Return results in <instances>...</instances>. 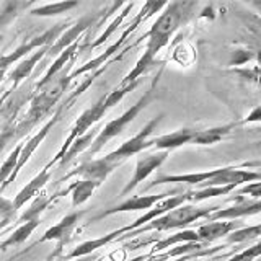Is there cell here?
<instances>
[{
    "mask_svg": "<svg viewBox=\"0 0 261 261\" xmlns=\"http://www.w3.org/2000/svg\"><path fill=\"white\" fill-rule=\"evenodd\" d=\"M198 133V129H191V127H181L175 130V133H170L165 136L155 137L153 139V147L159 150H175L178 147L186 145V144H193V139Z\"/></svg>",
    "mask_w": 261,
    "mask_h": 261,
    "instance_id": "ffe728a7",
    "label": "cell"
},
{
    "mask_svg": "<svg viewBox=\"0 0 261 261\" xmlns=\"http://www.w3.org/2000/svg\"><path fill=\"white\" fill-rule=\"evenodd\" d=\"M85 216V211H73L70 214H67L65 217L61 219V222H57L54 227L47 228L44 232V235L41 237V239L35 243V245H39V243H44V242H53L56 240L57 242V247L54 250V253L51 256H49V261L54 259L57 255H61V251L64 248V245L70 240V235L72 232L75 230L77 224L80 222V219Z\"/></svg>",
    "mask_w": 261,
    "mask_h": 261,
    "instance_id": "9c48e42d",
    "label": "cell"
},
{
    "mask_svg": "<svg viewBox=\"0 0 261 261\" xmlns=\"http://www.w3.org/2000/svg\"><path fill=\"white\" fill-rule=\"evenodd\" d=\"M162 118H163V114H159V116L152 118L134 137L127 139V141L124 144H121L116 150H113V152H110L108 155H106V159H110L111 162L121 165L124 160H127L130 157H134V155L153 147V139H149V137L153 134V130L157 129V126L160 124Z\"/></svg>",
    "mask_w": 261,
    "mask_h": 261,
    "instance_id": "ba28073f",
    "label": "cell"
},
{
    "mask_svg": "<svg viewBox=\"0 0 261 261\" xmlns=\"http://www.w3.org/2000/svg\"><path fill=\"white\" fill-rule=\"evenodd\" d=\"M69 24L70 21H61V23H57L54 24L53 28H49L46 30L44 33H41V35L35 36V38H31L28 39L27 43H23L20 44L18 47L15 49L13 53H5L2 56V62H0V65H2V75H5V72L7 69L10 67L12 64L15 62H18L21 57H24L28 53L31 51H35V49H41V47H46V46H53V43H56L57 39H59L65 31H67L69 28Z\"/></svg>",
    "mask_w": 261,
    "mask_h": 261,
    "instance_id": "52a82bcc",
    "label": "cell"
},
{
    "mask_svg": "<svg viewBox=\"0 0 261 261\" xmlns=\"http://www.w3.org/2000/svg\"><path fill=\"white\" fill-rule=\"evenodd\" d=\"M61 196H65V190L64 191H59V193H56V194H53V196H49V194H39V196H36L35 199L31 201V204L27 207V211L23 212V214L18 217V220H16L15 224H18V225H21V224H27V222H31V220H38L39 219V216L43 214V212L51 206V204L56 201V199H59Z\"/></svg>",
    "mask_w": 261,
    "mask_h": 261,
    "instance_id": "603a6c76",
    "label": "cell"
},
{
    "mask_svg": "<svg viewBox=\"0 0 261 261\" xmlns=\"http://www.w3.org/2000/svg\"><path fill=\"white\" fill-rule=\"evenodd\" d=\"M251 59H256V54H253L251 51H247V49H237V51L232 53L228 65H243V64L250 62Z\"/></svg>",
    "mask_w": 261,
    "mask_h": 261,
    "instance_id": "d590c367",
    "label": "cell"
},
{
    "mask_svg": "<svg viewBox=\"0 0 261 261\" xmlns=\"http://www.w3.org/2000/svg\"><path fill=\"white\" fill-rule=\"evenodd\" d=\"M49 47H51V46H46V47L38 49L36 53H33L31 56L27 57V59H23V61L10 72V79H12V90H10V92H13V90L18 88V85L21 84V82L31 75V72L35 70L36 64H38L41 59H43V57L47 56Z\"/></svg>",
    "mask_w": 261,
    "mask_h": 261,
    "instance_id": "44dd1931",
    "label": "cell"
},
{
    "mask_svg": "<svg viewBox=\"0 0 261 261\" xmlns=\"http://www.w3.org/2000/svg\"><path fill=\"white\" fill-rule=\"evenodd\" d=\"M261 237V224L258 225H251V227H242L239 230L232 232L227 237V245H233V243H243L248 240H255Z\"/></svg>",
    "mask_w": 261,
    "mask_h": 261,
    "instance_id": "4dcf8cb0",
    "label": "cell"
},
{
    "mask_svg": "<svg viewBox=\"0 0 261 261\" xmlns=\"http://www.w3.org/2000/svg\"><path fill=\"white\" fill-rule=\"evenodd\" d=\"M162 75V70L159 72V75L153 79V82L150 84L149 90H145L144 95L139 98V100L134 103V105H130V108H127L124 113L121 114L119 118L116 119H111L108 124H106L101 130H100V134H98V137L95 139V142L92 144V147L88 149L87 152V157H93L95 153L100 152L103 147L108 144L111 139H114L116 136L122 134V130H124L127 127V124H130L136 118H137V114L141 113L147 105L150 103V100L153 98V93H155V88H157V84H159V79Z\"/></svg>",
    "mask_w": 261,
    "mask_h": 261,
    "instance_id": "5b68a950",
    "label": "cell"
},
{
    "mask_svg": "<svg viewBox=\"0 0 261 261\" xmlns=\"http://www.w3.org/2000/svg\"><path fill=\"white\" fill-rule=\"evenodd\" d=\"M237 188V185L228 186H211V188H201L199 191H190V202H201L204 199L216 198V196H227Z\"/></svg>",
    "mask_w": 261,
    "mask_h": 261,
    "instance_id": "f546056e",
    "label": "cell"
},
{
    "mask_svg": "<svg viewBox=\"0 0 261 261\" xmlns=\"http://www.w3.org/2000/svg\"><path fill=\"white\" fill-rule=\"evenodd\" d=\"M168 155H170L168 150H159V152H153V153H147V155H144V157H139V160L136 163L134 175L129 179V183L124 186V190L121 191V196H126L130 191H134L139 186V183L145 181V179L149 178L155 170L162 167V163L168 159Z\"/></svg>",
    "mask_w": 261,
    "mask_h": 261,
    "instance_id": "8fae6325",
    "label": "cell"
},
{
    "mask_svg": "<svg viewBox=\"0 0 261 261\" xmlns=\"http://www.w3.org/2000/svg\"><path fill=\"white\" fill-rule=\"evenodd\" d=\"M235 122H230V124H224V126H216V127H209V129H201L196 133L193 144L196 145H214L217 142L222 141L224 137H227L230 134V130L235 127Z\"/></svg>",
    "mask_w": 261,
    "mask_h": 261,
    "instance_id": "cb8c5ba5",
    "label": "cell"
},
{
    "mask_svg": "<svg viewBox=\"0 0 261 261\" xmlns=\"http://www.w3.org/2000/svg\"><path fill=\"white\" fill-rule=\"evenodd\" d=\"M239 196H250L253 199H261V181H253V183H248L245 185L243 188H240Z\"/></svg>",
    "mask_w": 261,
    "mask_h": 261,
    "instance_id": "8d00e7d4",
    "label": "cell"
},
{
    "mask_svg": "<svg viewBox=\"0 0 261 261\" xmlns=\"http://www.w3.org/2000/svg\"><path fill=\"white\" fill-rule=\"evenodd\" d=\"M65 105H61L59 108L56 110V113L53 114V118L49 119L46 124L41 127L38 133L33 136L31 139H28L27 142H24V145H23V150H21V155H20V162H18V167H16V170L13 171V175L8 178V181L5 183V185H2V191H5V188L10 185V183H13L15 179H16V176H18V173L21 171V168L27 165L28 163V160L31 159V155L36 152V149L38 147L43 144V141L46 139V136L49 134V130H51L56 124H57V121H59V118H61V111H62V108H64Z\"/></svg>",
    "mask_w": 261,
    "mask_h": 261,
    "instance_id": "4fadbf2b",
    "label": "cell"
},
{
    "mask_svg": "<svg viewBox=\"0 0 261 261\" xmlns=\"http://www.w3.org/2000/svg\"><path fill=\"white\" fill-rule=\"evenodd\" d=\"M139 82H136V84H130V85H118L116 88H113L111 92L108 95H103L100 100L95 101L90 108H87L84 113L80 114V116L77 118V121L73 122V126L70 129V133L67 136V139L64 141L62 147L59 149V152L56 153V157L47 163L49 167L56 165V163H59L64 155L69 152V149L72 147V144L77 141V139H80L82 136H85L88 133V129L95 126L98 121H100L106 113H108L113 106H116L118 103H121V100L127 95V92H130V90H134L137 87Z\"/></svg>",
    "mask_w": 261,
    "mask_h": 261,
    "instance_id": "7a4b0ae2",
    "label": "cell"
},
{
    "mask_svg": "<svg viewBox=\"0 0 261 261\" xmlns=\"http://www.w3.org/2000/svg\"><path fill=\"white\" fill-rule=\"evenodd\" d=\"M72 82L70 73L67 72H61L53 82L41 88L39 92H36V95L33 96V100L30 103V110L27 113V118L18 126L20 133H28L31 127L36 126V122L44 118L46 114L53 110V106L61 100L62 93L67 90L69 84Z\"/></svg>",
    "mask_w": 261,
    "mask_h": 261,
    "instance_id": "3957f363",
    "label": "cell"
},
{
    "mask_svg": "<svg viewBox=\"0 0 261 261\" xmlns=\"http://www.w3.org/2000/svg\"><path fill=\"white\" fill-rule=\"evenodd\" d=\"M118 167H119L118 163L106 159V155H105L103 159L82 162L75 170H72L70 173L67 176H64L62 179L70 178V176H79L80 179H88V181H93L98 186H101L106 181V178H108Z\"/></svg>",
    "mask_w": 261,
    "mask_h": 261,
    "instance_id": "30bf717a",
    "label": "cell"
},
{
    "mask_svg": "<svg viewBox=\"0 0 261 261\" xmlns=\"http://www.w3.org/2000/svg\"><path fill=\"white\" fill-rule=\"evenodd\" d=\"M119 235H122L121 228H118V230H114V232L106 233V235L100 237V239H93V240H88V242L80 243L79 247L73 248L67 256H64V259L65 261H72V259H77V258H84V256H88V255H93L96 250L105 248L106 245L111 243L113 240L119 239Z\"/></svg>",
    "mask_w": 261,
    "mask_h": 261,
    "instance_id": "7402d4cb",
    "label": "cell"
},
{
    "mask_svg": "<svg viewBox=\"0 0 261 261\" xmlns=\"http://www.w3.org/2000/svg\"><path fill=\"white\" fill-rule=\"evenodd\" d=\"M185 202H190V191H188V193H181L179 196H170V198L160 201L159 204H155V206H153L150 211H147L144 216H141L139 219H136L133 224H129V225H126V227H122L121 230H122V233L134 232V230H137V228H141L142 225L152 222V220H155V219H159V217H162V216L168 214L170 211H173V209H178V207L185 206Z\"/></svg>",
    "mask_w": 261,
    "mask_h": 261,
    "instance_id": "7c38bea8",
    "label": "cell"
},
{
    "mask_svg": "<svg viewBox=\"0 0 261 261\" xmlns=\"http://www.w3.org/2000/svg\"><path fill=\"white\" fill-rule=\"evenodd\" d=\"M216 211H219L217 206H211V207H196L193 204H185V206L178 207L170 211L168 214L162 216L159 219L152 220V222L142 225L141 228H137L134 232H129L126 233L127 239L130 237H137V235H142L144 232H152V230H157V232H167V230H178V228H185L186 225H190L193 222L199 219H207L209 216L214 214Z\"/></svg>",
    "mask_w": 261,
    "mask_h": 261,
    "instance_id": "277c9868",
    "label": "cell"
},
{
    "mask_svg": "<svg viewBox=\"0 0 261 261\" xmlns=\"http://www.w3.org/2000/svg\"><path fill=\"white\" fill-rule=\"evenodd\" d=\"M98 134H100V130H90V133H87L85 136H82L80 139H77V141L72 144L69 152L64 155V159L59 162V167L64 168L65 165H69V163L73 159H75L80 152H84L85 149H90V147H92V144L95 142V139L98 137Z\"/></svg>",
    "mask_w": 261,
    "mask_h": 261,
    "instance_id": "83f0119b",
    "label": "cell"
},
{
    "mask_svg": "<svg viewBox=\"0 0 261 261\" xmlns=\"http://www.w3.org/2000/svg\"><path fill=\"white\" fill-rule=\"evenodd\" d=\"M16 209L13 201L7 199V198H2V204H0V228H2V232L7 228V225L10 222H16L18 217H16Z\"/></svg>",
    "mask_w": 261,
    "mask_h": 261,
    "instance_id": "d6a6232c",
    "label": "cell"
},
{
    "mask_svg": "<svg viewBox=\"0 0 261 261\" xmlns=\"http://www.w3.org/2000/svg\"><path fill=\"white\" fill-rule=\"evenodd\" d=\"M261 214V199H253V201H240L235 206H230L227 209H219L214 214L209 216V222L214 220H240L243 217L256 216Z\"/></svg>",
    "mask_w": 261,
    "mask_h": 261,
    "instance_id": "2e32d148",
    "label": "cell"
},
{
    "mask_svg": "<svg viewBox=\"0 0 261 261\" xmlns=\"http://www.w3.org/2000/svg\"><path fill=\"white\" fill-rule=\"evenodd\" d=\"M256 62H258L259 67H261V51H258V53H256Z\"/></svg>",
    "mask_w": 261,
    "mask_h": 261,
    "instance_id": "ab89813d",
    "label": "cell"
},
{
    "mask_svg": "<svg viewBox=\"0 0 261 261\" xmlns=\"http://www.w3.org/2000/svg\"><path fill=\"white\" fill-rule=\"evenodd\" d=\"M191 7L193 4H186V2H171L165 7V10L160 13V16L152 24L150 31L145 36H142L149 39L147 41L145 51L141 56V59L136 62L133 70H129L127 75L122 79L121 82L122 85L136 84V82H139V77H142L152 67L157 54L170 43V39L173 38L178 28L181 27V23H185L186 16L190 15Z\"/></svg>",
    "mask_w": 261,
    "mask_h": 261,
    "instance_id": "6da1fadb",
    "label": "cell"
},
{
    "mask_svg": "<svg viewBox=\"0 0 261 261\" xmlns=\"http://www.w3.org/2000/svg\"><path fill=\"white\" fill-rule=\"evenodd\" d=\"M23 145L24 142L18 144L12 150V153L8 155V157L4 160V165H2V171H0V178H2V185H5L8 181V178L13 175V171L18 167V162H20V155H21V150H23Z\"/></svg>",
    "mask_w": 261,
    "mask_h": 261,
    "instance_id": "1f68e13d",
    "label": "cell"
},
{
    "mask_svg": "<svg viewBox=\"0 0 261 261\" xmlns=\"http://www.w3.org/2000/svg\"><path fill=\"white\" fill-rule=\"evenodd\" d=\"M167 5H168L167 2H147V4L142 7V10L137 13L136 18H134L133 21H130L129 27H127L124 31H122V35L119 36V39L116 41V43L111 44L103 54H100L98 57H95L93 61H88L87 64L82 65L80 69H77L75 72H72V73H70V79H75V77L82 75V73H87V72H90V70H95L96 67H100V65H106V64H108V59H110V57H111L114 53H118V51H119L121 46L126 43V39H127V36L130 35V33H133L142 21H145L147 18H149V16H152L153 13H157V12L160 10V8H165Z\"/></svg>",
    "mask_w": 261,
    "mask_h": 261,
    "instance_id": "8992f818",
    "label": "cell"
},
{
    "mask_svg": "<svg viewBox=\"0 0 261 261\" xmlns=\"http://www.w3.org/2000/svg\"><path fill=\"white\" fill-rule=\"evenodd\" d=\"M261 256V240L256 242L255 245H251L247 250L240 251L239 255L232 256L228 261H255L256 258Z\"/></svg>",
    "mask_w": 261,
    "mask_h": 261,
    "instance_id": "e575fe53",
    "label": "cell"
},
{
    "mask_svg": "<svg viewBox=\"0 0 261 261\" xmlns=\"http://www.w3.org/2000/svg\"><path fill=\"white\" fill-rule=\"evenodd\" d=\"M194 242H201L199 240V235L196 230H181V232H176L175 235L167 237V239H162L159 242H155L153 248L150 250V255H155L157 251L160 250H165V248H171L173 245H183V243H194Z\"/></svg>",
    "mask_w": 261,
    "mask_h": 261,
    "instance_id": "484cf974",
    "label": "cell"
},
{
    "mask_svg": "<svg viewBox=\"0 0 261 261\" xmlns=\"http://www.w3.org/2000/svg\"><path fill=\"white\" fill-rule=\"evenodd\" d=\"M98 16H100V13H98V15H85V16H82V18L75 24H73V27H70L51 47H49L47 56H53V54H57V53H64L67 47H70L72 44H75L82 33L87 31L90 27H92V24L96 23Z\"/></svg>",
    "mask_w": 261,
    "mask_h": 261,
    "instance_id": "9a60e30c",
    "label": "cell"
},
{
    "mask_svg": "<svg viewBox=\"0 0 261 261\" xmlns=\"http://www.w3.org/2000/svg\"><path fill=\"white\" fill-rule=\"evenodd\" d=\"M100 259V256L96 255V253H93V255H88V256H84V258H77V259H72V261H98Z\"/></svg>",
    "mask_w": 261,
    "mask_h": 261,
    "instance_id": "f35d334b",
    "label": "cell"
},
{
    "mask_svg": "<svg viewBox=\"0 0 261 261\" xmlns=\"http://www.w3.org/2000/svg\"><path fill=\"white\" fill-rule=\"evenodd\" d=\"M39 224H41V220L38 219V220H31V222L18 225L12 232V235L7 237V239L2 242V251H7L8 247H18V245H21L23 242H27L28 237L39 227Z\"/></svg>",
    "mask_w": 261,
    "mask_h": 261,
    "instance_id": "4316f807",
    "label": "cell"
},
{
    "mask_svg": "<svg viewBox=\"0 0 261 261\" xmlns=\"http://www.w3.org/2000/svg\"><path fill=\"white\" fill-rule=\"evenodd\" d=\"M190 261H204V259H199V258H193V259H190Z\"/></svg>",
    "mask_w": 261,
    "mask_h": 261,
    "instance_id": "60d3db41",
    "label": "cell"
},
{
    "mask_svg": "<svg viewBox=\"0 0 261 261\" xmlns=\"http://www.w3.org/2000/svg\"><path fill=\"white\" fill-rule=\"evenodd\" d=\"M242 228L240 220H214V222L202 224L196 228L199 235V240L204 243H212L225 235H230L232 232Z\"/></svg>",
    "mask_w": 261,
    "mask_h": 261,
    "instance_id": "e0dca14e",
    "label": "cell"
},
{
    "mask_svg": "<svg viewBox=\"0 0 261 261\" xmlns=\"http://www.w3.org/2000/svg\"><path fill=\"white\" fill-rule=\"evenodd\" d=\"M79 7V2L75 0H65V2H56V4H46L41 7H35L30 10V15L33 16H57L62 13H67Z\"/></svg>",
    "mask_w": 261,
    "mask_h": 261,
    "instance_id": "f1b7e54d",
    "label": "cell"
},
{
    "mask_svg": "<svg viewBox=\"0 0 261 261\" xmlns=\"http://www.w3.org/2000/svg\"><path fill=\"white\" fill-rule=\"evenodd\" d=\"M170 191L165 193H159V194H149V196H133V198H127L122 202L116 204V206L108 207L106 211L100 212L93 220H100L103 217H108L113 214H118V212H130V211H150L155 204H159L160 201L170 198Z\"/></svg>",
    "mask_w": 261,
    "mask_h": 261,
    "instance_id": "5bb4252c",
    "label": "cell"
},
{
    "mask_svg": "<svg viewBox=\"0 0 261 261\" xmlns=\"http://www.w3.org/2000/svg\"><path fill=\"white\" fill-rule=\"evenodd\" d=\"M133 7H134V4H126L124 10H122V12L119 13V16H116V18H114V21H113V23L110 24V27H108V30H106V31L103 33V35H101L100 38H98V39H96L95 43H93L92 46H90V47H92V49H95V47H98V46H101V44L105 43V41L108 39V38H110V36L113 35L114 31H116V28H118L119 24L122 23V20L126 18V16H127V13H129L130 10H133Z\"/></svg>",
    "mask_w": 261,
    "mask_h": 261,
    "instance_id": "836d02e7",
    "label": "cell"
},
{
    "mask_svg": "<svg viewBox=\"0 0 261 261\" xmlns=\"http://www.w3.org/2000/svg\"><path fill=\"white\" fill-rule=\"evenodd\" d=\"M96 188H98V185L93 181H88V179H77L73 185L65 188V194H70L72 207H79L90 199V196L95 193Z\"/></svg>",
    "mask_w": 261,
    "mask_h": 261,
    "instance_id": "d4e9b609",
    "label": "cell"
},
{
    "mask_svg": "<svg viewBox=\"0 0 261 261\" xmlns=\"http://www.w3.org/2000/svg\"><path fill=\"white\" fill-rule=\"evenodd\" d=\"M250 122H261V105H258L256 108L251 110L248 116L242 121V124H250Z\"/></svg>",
    "mask_w": 261,
    "mask_h": 261,
    "instance_id": "74e56055",
    "label": "cell"
},
{
    "mask_svg": "<svg viewBox=\"0 0 261 261\" xmlns=\"http://www.w3.org/2000/svg\"><path fill=\"white\" fill-rule=\"evenodd\" d=\"M47 261H49V259H47Z\"/></svg>",
    "mask_w": 261,
    "mask_h": 261,
    "instance_id": "b9f144b4",
    "label": "cell"
},
{
    "mask_svg": "<svg viewBox=\"0 0 261 261\" xmlns=\"http://www.w3.org/2000/svg\"><path fill=\"white\" fill-rule=\"evenodd\" d=\"M220 168H214V170H207V171H199V173H188V175H163V176H157L153 181L147 186L150 188L157 186V185H163V183H178V185H194V186H202L204 183L211 181L212 178L219 175Z\"/></svg>",
    "mask_w": 261,
    "mask_h": 261,
    "instance_id": "ac0fdd59",
    "label": "cell"
},
{
    "mask_svg": "<svg viewBox=\"0 0 261 261\" xmlns=\"http://www.w3.org/2000/svg\"><path fill=\"white\" fill-rule=\"evenodd\" d=\"M49 168H51V167L46 165L35 178L31 179L30 183H27V186H24L18 194L15 196L13 204H15L16 209H21L28 201L35 199L38 196V193L46 186V183H49V179H51V171H49Z\"/></svg>",
    "mask_w": 261,
    "mask_h": 261,
    "instance_id": "d6986e66",
    "label": "cell"
}]
</instances>
